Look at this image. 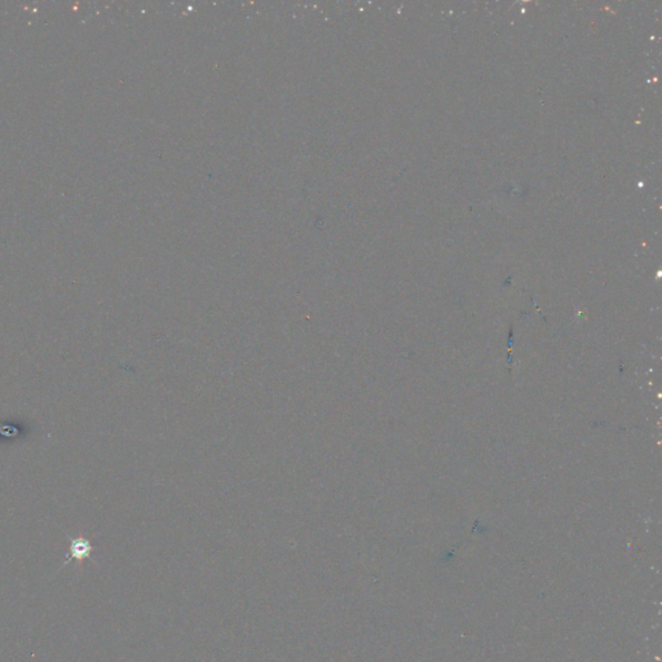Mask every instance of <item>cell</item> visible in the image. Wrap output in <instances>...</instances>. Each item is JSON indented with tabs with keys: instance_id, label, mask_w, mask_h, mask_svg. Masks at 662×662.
Instances as JSON below:
<instances>
[{
	"instance_id": "obj_1",
	"label": "cell",
	"mask_w": 662,
	"mask_h": 662,
	"mask_svg": "<svg viewBox=\"0 0 662 662\" xmlns=\"http://www.w3.org/2000/svg\"><path fill=\"white\" fill-rule=\"evenodd\" d=\"M70 552L67 555V560H84L91 556L92 544L87 538H70Z\"/></svg>"
}]
</instances>
